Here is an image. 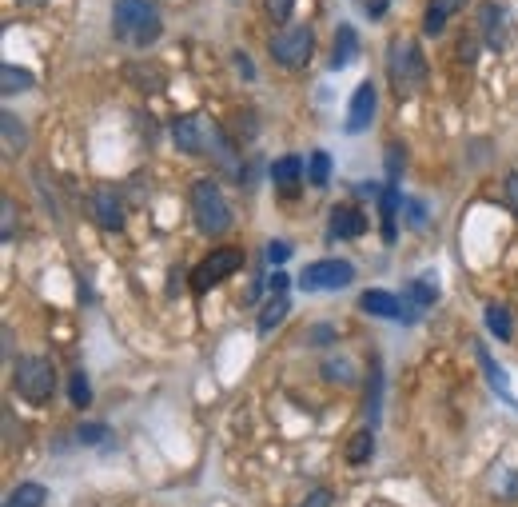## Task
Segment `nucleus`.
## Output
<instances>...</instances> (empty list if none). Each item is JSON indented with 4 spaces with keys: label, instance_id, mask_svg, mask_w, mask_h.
<instances>
[{
    "label": "nucleus",
    "instance_id": "obj_22",
    "mask_svg": "<svg viewBox=\"0 0 518 507\" xmlns=\"http://www.w3.org/2000/svg\"><path fill=\"white\" fill-rule=\"evenodd\" d=\"M347 464H367L371 456H375V436H371V428H363V432H355L351 440H347Z\"/></svg>",
    "mask_w": 518,
    "mask_h": 507
},
{
    "label": "nucleus",
    "instance_id": "obj_3",
    "mask_svg": "<svg viewBox=\"0 0 518 507\" xmlns=\"http://www.w3.org/2000/svg\"><path fill=\"white\" fill-rule=\"evenodd\" d=\"M188 200H192V220H196V228L204 236H224L232 228V204L224 200V192H220L216 180H208V176L196 180L192 192H188Z\"/></svg>",
    "mask_w": 518,
    "mask_h": 507
},
{
    "label": "nucleus",
    "instance_id": "obj_30",
    "mask_svg": "<svg viewBox=\"0 0 518 507\" xmlns=\"http://www.w3.org/2000/svg\"><path fill=\"white\" fill-rule=\"evenodd\" d=\"M323 376H331L335 384H355V368H351V360H327V364H323Z\"/></svg>",
    "mask_w": 518,
    "mask_h": 507
},
{
    "label": "nucleus",
    "instance_id": "obj_4",
    "mask_svg": "<svg viewBox=\"0 0 518 507\" xmlns=\"http://www.w3.org/2000/svg\"><path fill=\"white\" fill-rule=\"evenodd\" d=\"M56 368H52V360H44V356H20L16 364H12V392L20 396V400H28V404H44V400H52V392H56Z\"/></svg>",
    "mask_w": 518,
    "mask_h": 507
},
{
    "label": "nucleus",
    "instance_id": "obj_7",
    "mask_svg": "<svg viewBox=\"0 0 518 507\" xmlns=\"http://www.w3.org/2000/svg\"><path fill=\"white\" fill-rule=\"evenodd\" d=\"M355 280V264L351 260H315L299 272V288L303 292H339Z\"/></svg>",
    "mask_w": 518,
    "mask_h": 507
},
{
    "label": "nucleus",
    "instance_id": "obj_27",
    "mask_svg": "<svg viewBox=\"0 0 518 507\" xmlns=\"http://www.w3.org/2000/svg\"><path fill=\"white\" fill-rule=\"evenodd\" d=\"M487 328H491V336H499V340H511V312L507 308H499V304H487Z\"/></svg>",
    "mask_w": 518,
    "mask_h": 507
},
{
    "label": "nucleus",
    "instance_id": "obj_36",
    "mask_svg": "<svg viewBox=\"0 0 518 507\" xmlns=\"http://www.w3.org/2000/svg\"><path fill=\"white\" fill-rule=\"evenodd\" d=\"M507 208L515 212V220H518V172L507 176Z\"/></svg>",
    "mask_w": 518,
    "mask_h": 507
},
{
    "label": "nucleus",
    "instance_id": "obj_24",
    "mask_svg": "<svg viewBox=\"0 0 518 507\" xmlns=\"http://www.w3.org/2000/svg\"><path fill=\"white\" fill-rule=\"evenodd\" d=\"M287 308H291V300H287V296H271V304H267V308H263V316H259V332L267 336L275 324H283Z\"/></svg>",
    "mask_w": 518,
    "mask_h": 507
},
{
    "label": "nucleus",
    "instance_id": "obj_34",
    "mask_svg": "<svg viewBox=\"0 0 518 507\" xmlns=\"http://www.w3.org/2000/svg\"><path fill=\"white\" fill-rule=\"evenodd\" d=\"M0 212H4V240H12V224H16V204H12V200H4V204H0Z\"/></svg>",
    "mask_w": 518,
    "mask_h": 507
},
{
    "label": "nucleus",
    "instance_id": "obj_9",
    "mask_svg": "<svg viewBox=\"0 0 518 507\" xmlns=\"http://www.w3.org/2000/svg\"><path fill=\"white\" fill-rule=\"evenodd\" d=\"M375 112H379V88H375V80H363V84L351 92V104H347V132H351V136L367 132L371 120H375Z\"/></svg>",
    "mask_w": 518,
    "mask_h": 507
},
{
    "label": "nucleus",
    "instance_id": "obj_6",
    "mask_svg": "<svg viewBox=\"0 0 518 507\" xmlns=\"http://www.w3.org/2000/svg\"><path fill=\"white\" fill-rule=\"evenodd\" d=\"M244 268V252L240 248H216L212 256H204L196 268H192V288L196 292H208L216 284H224L228 276H236Z\"/></svg>",
    "mask_w": 518,
    "mask_h": 507
},
{
    "label": "nucleus",
    "instance_id": "obj_10",
    "mask_svg": "<svg viewBox=\"0 0 518 507\" xmlns=\"http://www.w3.org/2000/svg\"><path fill=\"white\" fill-rule=\"evenodd\" d=\"M92 216H96V224H100L104 232H120V228H124V204H120L116 188H96V196H92Z\"/></svg>",
    "mask_w": 518,
    "mask_h": 507
},
{
    "label": "nucleus",
    "instance_id": "obj_28",
    "mask_svg": "<svg viewBox=\"0 0 518 507\" xmlns=\"http://www.w3.org/2000/svg\"><path fill=\"white\" fill-rule=\"evenodd\" d=\"M76 440L88 444V448H100V444H112V428L108 424H80L76 428Z\"/></svg>",
    "mask_w": 518,
    "mask_h": 507
},
{
    "label": "nucleus",
    "instance_id": "obj_17",
    "mask_svg": "<svg viewBox=\"0 0 518 507\" xmlns=\"http://www.w3.org/2000/svg\"><path fill=\"white\" fill-rule=\"evenodd\" d=\"M399 208H403V192H399L395 184H387V188H383V196H379V212H383V240H387V244H395V236H399V228H395Z\"/></svg>",
    "mask_w": 518,
    "mask_h": 507
},
{
    "label": "nucleus",
    "instance_id": "obj_23",
    "mask_svg": "<svg viewBox=\"0 0 518 507\" xmlns=\"http://www.w3.org/2000/svg\"><path fill=\"white\" fill-rule=\"evenodd\" d=\"M327 180H331V156L327 152H311L307 156V184L311 188H327Z\"/></svg>",
    "mask_w": 518,
    "mask_h": 507
},
{
    "label": "nucleus",
    "instance_id": "obj_16",
    "mask_svg": "<svg viewBox=\"0 0 518 507\" xmlns=\"http://www.w3.org/2000/svg\"><path fill=\"white\" fill-rule=\"evenodd\" d=\"M0 132H4V156H8V160L28 148V128H24V120H20L16 112H4V116H0Z\"/></svg>",
    "mask_w": 518,
    "mask_h": 507
},
{
    "label": "nucleus",
    "instance_id": "obj_41",
    "mask_svg": "<svg viewBox=\"0 0 518 507\" xmlns=\"http://www.w3.org/2000/svg\"><path fill=\"white\" fill-rule=\"evenodd\" d=\"M439 4H443V8H447V12H459V8H463V4H467V0H439Z\"/></svg>",
    "mask_w": 518,
    "mask_h": 507
},
{
    "label": "nucleus",
    "instance_id": "obj_20",
    "mask_svg": "<svg viewBox=\"0 0 518 507\" xmlns=\"http://www.w3.org/2000/svg\"><path fill=\"white\" fill-rule=\"evenodd\" d=\"M44 504H48V488L44 484H20L4 500V507H44Z\"/></svg>",
    "mask_w": 518,
    "mask_h": 507
},
{
    "label": "nucleus",
    "instance_id": "obj_26",
    "mask_svg": "<svg viewBox=\"0 0 518 507\" xmlns=\"http://www.w3.org/2000/svg\"><path fill=\"white\" fill-rule=\"evenodd\" d=\"M447 16H451V12H447L439 0H431V4L423 8V32H427V36H443V28H447Z\"/></svg>",
    "mask_w": 518,
    "mask_h": 507
},
{
    "label": "nucleus",
    "instance_id": "obj_39",
    "mask_svg": "<svg viewBox=\"0 0 518 507\" xmlns=\"http://www.w3.org/2000/svg\"><path fill=\"white\" fill-rule=\"evenodd\" d=\"M307 340H311V344H331V340H335V332H331V328H311V332H307Z\"/></svg>",
    "mask_w": 518,
    "mask_h": 507
},
{
    "label": "nucleus",
    "instance_id": "obj_19",
    "mask_svg": "<svg viewBox=\"0 0 518 507\" xmlns=\"http://www.w3.org/2000/svg\"><path fill=\"white\" fill-rule=\"evenodd\" d=\"M403 300H407V304H415V308L423 312V308H431V304L439 300V284H435L431 276L411 280V284H407V292H403Z\"/></svg>",
    "mask_w": 518,
    "mask_h": 507
},
{
    "label": "nucleus",
    "instance_id": "obj_5",
    "mask_svg": "<svg viewBox=\"0 0 518 507\" xmlns=\"http://www.w3.org/2000/svg\"><path fill=\"white\" fill-rule=\"evenodd\" d=\"M267 48H271L279 68H303L311 60V52H315V28L311 24H287V28H279L271 36Z\"/></svg>",
    "mask_w": 518,
    "mask_h": 507
},
{
    "label": "nucleus",
    "instance_id": "obj_8",
    "mask_svg": "<svg viewBox=\"0 0 518 507\" xmlns=\"http://www.w3.org/2000/svg\"><path fill=\"white\" fill-rule=\"evenodd\" d=\"M359 308H363L367 316L395 320V324H415V320H419V308H415V304H407V300H399L395 292H383V288L363 292V296H359Z\"/></svg>",
    "mask_w": 518,
    "mask_h": 507
},
{
    "label": "nucleus",
    "instance_id": "obj_2",
    "mask_svg": "<svg viewBox=\"0 0 518 507\" xmlns=\"http://www.w3.org/2000/svg\"><path fill=\"white\" fill-rule=\"evenodd\" d=\"M387 72H391V84L399 96H415L423 84H427V56L415 40H403L395 36L387 44Z\"/></svg>",
    "mask_w": 518,
    "mask_h": 507
},
{
    "label": "nucleus",
    "instance_id": "obj_42",
    "mask_svg": "<svg viewBox=\"0 0 518 507\" xmlns=\"http://www.w3.org/2000/svg\"><path fill=\"white\" fill-rule=\"evenodd\" d=\"M16 4H44V0H16Z\"/></svg>",
    "mask_w": 518,
    "mask_h": 507
},
{
    "label": "nucleus",
    "instance_id": "obj_11",
    "mask_svg": "<svg viewBox=\"0 0 518 507\" xmlns=\"http://www.w3.org/2000/svg\"><path fill=\"white\" fill-rule=\"evenodd\" d=\"M471 348H475V360H479V368H483V376H487V384H491V388H495V392H499V396H503L507 404H518V400H515V392H511V380H507V368H499V364H495V356H491V348H487L483 340H475Z\"/></svg>",
    "mask_w": 518,
    "mask_h": 507
},
{
    "label": "nucleus",
    "instance_id": "obj_35",
    "mask_svg": "<svg viewBox=\"0 0 518 507\" xmlns=\"http://www.w3.org/2000/svg\"><path fill=\"white\" fill-rule=\"evenodd\" d=\"M299 507H331V492H327V488H315Z\"/></svg>",
    "mask_w": 518,
    "mask_h": 507
},
{
    "label": "nucleus",
    "instance_id": "obj_21",
    "mask_svg": "<svg viewBox=\"0 0 518 507\" xmlns=\"http://www.w3.org/2000/svg\"><path fill=\"white\" fill-rule=\"evenodd\" d=\"M363 412H367V420H371V424H379V412H383V368H379V364L371 368V384H367Z\"/></svg>",
    "mask_w": 518,
    "mask_h": 507
},
{
    "label": "nucleus",
    "instance_id": "obj_1",
    "mask_svg": "<svg viewBox=\"0 0 518 507\" xmlns=\"http://www.w3.org/2000/svg\"><path fill=\"white\" fill-rule=\"evenodd\" d=\"M164 32V20L156 4L148 0H116L112 4V36L132 44V48H152Z\"/></svg>",
    "mask_w": 518,
    "mask_h": 507
},
{
    "label": "nucleus",
    "instance_id": "obj_33",
    "mask_svg": "<svg viewBox=\"0 0 518 507\" xmlns=\"http://www.w3.org/2000/svg\"><path fill=\"white\" fill-rule=\"evenodd\" d=\"M403 208H407V216H411V220H407L411 228H427V208H423L419 200H403Z\"/></svg>",
    "mask_w": 518,
    "mask_h": 507
},
{
    "label": "nucleus",
    "instance_id": "obj_15",
    "mask_svg": "<svg viewBox=\"0 0 518 507\" xmlns=\"http://www.w3.org/2000/svg\"><path fill=\"white\" fill-rule=\"evenodd\" d=\"M359 56V32L351 24L335 28V44H331V68H347Z\"/></svg>",
    "mask_w": 518,
    "mask_h": 507
},
{
    "label": "nucleus",
    "instance_id": "obj_13",
    "mask_svg": "<svg viewBox=\"0 0 518 507\" xmlns=\"http://www.w3.org/2000/svg\"><path fill=\"white\" fill-rule=\"evenodd\" d=\"M479 28L487 48H503L507 44V8L503 4H483L479 8Z\"/></svg>",
    "mask_w": 518,
    "mask_h": 507
},
{
    "label": "nucleus",
    "instance_id": "obj_25",
    "mask_svg": "<svg viewBox=\"0 0 518 507\" xmlns=\"http://www.w3.org/2000/svg\"><path fill=\"white\" fill-rule=\"evenodd\" d=\"M68 400H72V408H80V412L92 404V384H88L84 372H72V376H68Z\"/></svg>",
    "mask_w": 518,
    "mask_h": 507
},
{
    "label": "nucleus",
    "instance_id": "obj_37",
    "mask_svg": "<svg viewBox=\"0 0 518 507\" xmlns=\"http://www.w3.org/2000/svg\"><path fill=\"white\" fill-rule=\"evenodd\" d=\"M287 284H291V280H287L283 272H275V276L267 280V292H271V296H287Z\"/></svg>",
    "mask_w": 518,
    "mask_h": 507
},
{
    "label": "nucleus",
    "instance_id": "obj_14",
    "mask_svg": "<svg viewBox=\"0 0 518 507\" xmlns=\"http://www.w3.org/2000/svg\"><path fill=\"white\" fill-rule=\"evenodd\" d=\"M303 176H307V164H303V156H295V152H291V156H279V160L271 164V184L283 188L287 196L299 188Z\"/></svg>",
    "mask_w": 518,
    "mask_h": 507
},
{
    "label": "nucleus",
    "instance_id": "obj_40",
    "mask_svg": "<svg viewBox=\"0 0 518 507\" xmlns=\"http://www.w3.org/2000/svg\"><path fill=\"white\" fill-rule=\"evenodd\" d=\"M391 0H367V16H383Z\"/></svg>",
    "mask_w": 518,
    "mask_h": 507
},
{
    "label": "nucleus",
    "instance_id": "obj_31",
    "mask_svg": "<svg viewBox=\"0 0 518 507\" xmlns=\"http://www.w3.org/2000/svg\"><path fill=\"white\" fill-rule=\"evenodd\" d=\"M291 8H295V0H263L267 20H275V24H283V20L291 16Z\"/></svg>",
    "mask_w": 518,
    "mask_h": 507
},
{
    "label": "nucleus",
    "instance_id": "obj_29",
    "mask_svg": "<svg viewBox=\"0 0 518 507\" xmlns=\"http://www.w3.org/2000/svg\"><path fill=\"white\" fill-rule=\"evenodd\" d=\"M403 164H407V148H403L399 140H391V144H387V184H399Z\"/></svg>",
    "mask_w": 518,
    "mask_h": 507
},
{
    "label": "nucleus",
    "instance_id": "obj_38",
    "mask_svg": "<svg viewBox=\"0 0 518 507\" xmlns=\"http://www.w3.org/2000/svg\"><path fill=\"white\" fill-rule=\"evenodd\" d=\"M236 68H240L248 80H256V68H252V56H248V52H236Z\"/></svg>",
    "mask_w": 518,
    "mask_h": 507
},
{
    "label": "nucleus",
    "instance_id": "obj_32",
    "mask_svg": "<svg viewBox=\"0 0 518 507\" xmlns=\"http://www.w3.org/2000/svg\"><path fill=\"white\" fill-rule=\"evenodd\" d=\"M263 256H267V264H287L291 260V244L287 240H271Z\"/></svg>",
    "mask_w": 518,
    "mask_h": 507
},
{
    "label": "nucleus",
    "instance_id": "obj_18",
    "mask_svg": "<svg viewBox=\"0 0 518 507\" xmlns=\"http://www.w3.org/2000/svg\"><path fill=\"white\" fill-rule=\"evenodd\" d=\"M36 84V76L28 68H16V64H0V96H16V92H28Z\"/></svg>",
    "mask_w": 518,
    "mask_h": 507
},
{
    "label": "nucleus",
    "instance_id": "obj_12",
    "mask_svg": "<svg viewBox=\"0 0 518 507\" xmlns=\"http://www.w3.org/2000/svg\"><path fill=\"white\" fill-rule=\"evenodd\" d=\"M363 232H367V220H363L359 208H351V204H335L331 208V240H355Z\"/></svg>",
    "mask_w": 518,
    "mask_h": 507
}]
</instances>
